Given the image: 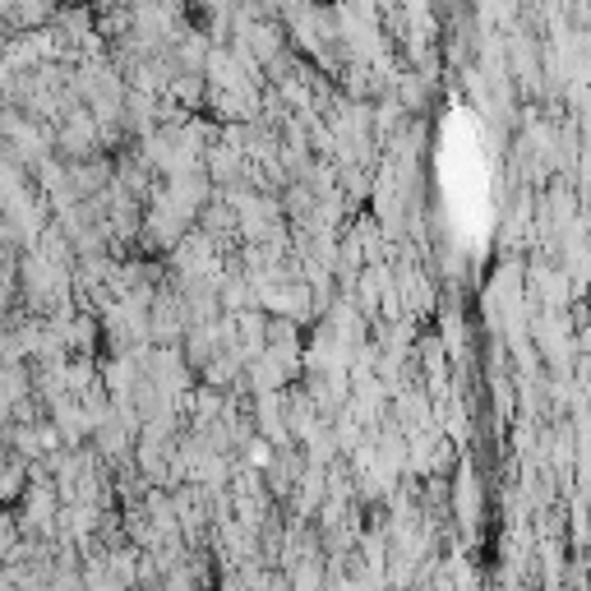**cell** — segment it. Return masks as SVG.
I'll use <instances>...</instances> for the list:
<instances>
[{
	"label": "cell",
	"instance_id": "cell-1",
	"mask_svg": "<svg viewBox=\"0 0 591 591\" xmlns=\"http://www.w3.org/2000/svg\"><path fill=\"white\" fill-rule=\"evenodd\" d=\"M0 591H19V582H14L6 569H0Z\"/></svg>",
	"mask_w": 591,
	"mask_h": 591
}]
</instances>
